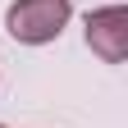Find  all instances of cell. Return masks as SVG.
I'll use <instances>...</instances> for the list:
<instances>
[{
  "label": "cell",
  "instance_id": "cell-1",
  "mask_svg": "<svg viewBox=\"0 0 128 128\" xmlns=\"http://www.w3.org/2000/svg\"><path fill=\"white\" fill-rule=\"evenodd\" d=\"M69 18H73L69 0H14L5 9V32L18 46H46L69 28Z\"/></svg>",
  "mask_w": 128,
  "mask_h": 128
},
{
  "label": "cell",
  "instance_id": "cell-2",
  "mask_svg": "<svg viewBox=\"0 0 128 128\" xmlns=\"http://www.w3.org/2000/svg\"><path fill=\"white\" fill-rule=\"evenodd\" d=\"M82 37L92 46V55H101L105 64H124V55H128V9L124 5L92 9L87 23H82Z\"/></svg>",
  "mask_w": 128,
  "mask_h": 128
},
{
  "label": "cell",
  "instance_id": "cell-3",
  "mask_svg": "<svg viewBox=\"0 0 128 128\" xmlns=\"http://www.w3.org/2000/svg\"><path fill=\"white\" fill-rule=\"evenodd\" d=\"M0 128H5V124H0Z\"/></svg>",
  "mask_w": 128,
  "mask_h": 128
}]
</instances>
